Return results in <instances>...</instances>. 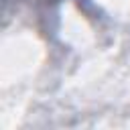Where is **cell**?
Listing matches in <instances>:
<instances>
[{
	"label": "cell",
	"mask_w": 130,
	"mask_h": 130,
	"mask_svg": "<svg viewBox=\"0 0 130 130\" xmlns=\"http://www.w3.org/2000/svg\"><path fill=\"white\" fill-rule=\"evenodd\" d=\"M49 2H55V0H49Z\"/></svg>",
	"instance_id": "1"
}]
</instances>
